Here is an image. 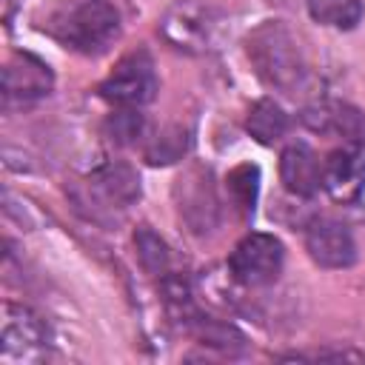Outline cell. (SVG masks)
<instances>
[{"label":"cell","instance_id":"cell-9","mask_svg":"<svg viewBox=\"0 0 365 365\" xmlns=\"http://www.w3.org/2000/svg\"><path fill=\"white\" fill-rule=\"evenodd\" d=\"M305 251L319 268H351L356 262V242L354 234L334 220H314L305 228Z\"/></svg>","mask_w":365,"mask_h":365},{"label":"cell","instance_id":"cell-17","mask_svg":"<svg viewBox=\"0 0 365 365\" xmlns=\"http://www.w3.org/2000/svg\"><path fill=\"white\" fill-rule=\"evenodd\" d=\"M188 145H191L188 128H182V125H168V128H163L157 137H151V143H148V148H145V160H148L151 165H171V163H177V160L185 157Z\"/></svg>","mask_w":365,"mask_h":365},{"label":"cell","instance_id":"cell-15","mask_svg":"<svg viewBox=\"0 0 365 365\" xmlns=\"http://www.w3.org/2000/svg\"><path fill=\"white\" fill-rule=\"evenodd\" d=\"M225 182H228V197L237 205V211L245 217L254 214L257 194H259V168L254 163H240L237 168L228 171Z\"/></svg>","mask_w":365,"mask_h":365},{"label":"cell","instance_id":"cell-3","mask_svg":"<svg viewBox=\"0 0 365 365\" xmlns=\"http://www.w3.org/2000/svg\"><path fill=\"white\" fill-rule=\"evenodd\" d=\"M225 17L202 0H174L160 17L163 40L182 54H208L220 46Z\"/></svg>","mask_w":365,"mask_h":365},{"label":"cell","instance_id":"cell-12","mask_svg":"<svg viewBox=\"0 0 365 365\" xmlns=\"http://www.w3.org/2000/svg\"><path fill=\"white\" fill-rule=\"evenodd\" d=\"M88 191L106 208H128L140 197V180L125 163H103L91 171Z\"/></svg>","mask_w":365,"mask_h":365},{"label":"cell","instance_id":"cell-19","mask_svg":"<svg viewBox=\"0 0 365 365\" xmlns=\"http://www.w3.org/2000/svg\"><path fill=\"white\" fill-rule=\"evenodd\" d=\"M108 128H111V137H114L117 143H134V140L143 137L145 120H143V114H140L137 108H123V111H117V114L108 120Z\"/></svg>","mask_w":365,"mask_h":365},{"label":"cell","instance_id":"cell-8","mask_svg":"<svg viewBox=\"0 0 365 365\" xmlns=\"http://www.w3.org/2000/svg\"><path fill=\"white\" fill-rule=\"evenodd\" d=\"M322 188L336 202L359 200L365 188V140H345L322 160Z\"/></svg>","mask_w":365,"mask_h":365},{"label":"cell","instance_id":"cell-5","mask_svg":"<svg viewBox=\"0 0 365 365\" xmlns=\"http://www.w3.org/2000/svg\"><path fill=\"white\" fill-rule=\"evenodd\" d=\"M157 71H154V60L148 51H131L125 54L111 74L100 83V94L120 106V108H140L145 103H151L157 97Z\"/></svg>","mask_w":365,"mask_h":365},{"label":"cell","instance_id":"cell-6","mask_svg":"<svg viewBox=\"0 0 365 365\" xmlns=\"http://www.w3.org/2000/svg\"><path fill=\"white\" fill-rule=\"evenodd\" d=\"M174 200H177L180 220L191 234L205 237L220 225V200H217L208 168L202 165L185 168L174 185Z\"/></svg>","mask_w":365,"mask_h":365},{"label":"cell","instance_id":"cell-18","mask_svg":"<svg viewBox=\"0 0 365 365\" xmlns=\"http://www.w3.org/2000/svg\"><path fill=\"white\" fill-rule=\"evenodd\" d=\"M197 322V336L202 339V345H214V348H222V351H234V348H242V334L234 331L231 325L225 322H205V319H194Z\"/></svg>","mask_w":365,"mask_h":365},{"label":"cell","instance_id":"cell-2","mask_svg":"<svg viewBox=\"0 0 365 365\" xmlns=\"http://www.w3.org/2000/svg\"><path fill=\"white\" fill-rule=\"evenodd\" d=\"M245 54L257 77L282 94H297L308 80L305 51L282 20L259 23L245 40Z\"/></svg>","mask_w":365,"mask_h":365},{"label":"cell","instance_id":"cell-4","mask_svg":"<svg viewBox=\"0 0 365 365\" xmlns=\"http://www.w3.org/2000/svg\"><path fill=\"white\" fill-rule=\"evenodd\" d=\"M285 265V245L279 237L265 234V231H251L245 234L231 257H228V274L245 288H262L271 285Z\"/></svg>","mask_w":365,"mask_h":365},{"label":"cell","instance_id":"cell-7","mask_svg":"<svg viewBox=\"0 0 365 365\" xmlns=\"http://www.w3.org/2000/svg\"><path fill=\"white\" fill-rule=\"evenodd\" d=\"M46 322L26 305L3 302L0 314V356L3 362H37L46 354Z\"/></svg>","mask_w":365,"mask_h":365},{"label":"cell","instance_id":"cell-14","mask_svg":"<svg viewBox=\"0 0 365 365\" xmlns=\"http://www.w3.org/2000/svg\"><path fill=\"white\" fill-rule=\"evenodd\" d=\"M305 6L317 23L339 31H351L362 20V0H305Z\"/></svg>","mask_w":365,"mask_h":365},{"label":"cell","instance_id":"cell-10","mask_svg":"<svg viewBox=\"0 0 365 365\" xmlns=\"http://www.w3.org/2000/svg\"><path fill=\"white\" fill-rule=\"evenodd\" d=\"M279 180L294 197H314L322 188V163L302 140L288 143L279 154Z\"/></svg>","mask_w":365,"mask_h":365},{"label":"cell","instance_id":"cell-1","mask_svg":"<svg viewBox=\"0 0 365 365\" xmlns=\"http://www.w3.org/2000/svg\"><path fill=\"white\" fill-rule=\"evenodd\" d=\"M37 29L68 51L97 57L120 37V14L108 0H51L37 11Z\"/></svg>","mask_w":365,"mask_h":365},{"label":"cell","instance_id":"cell-13","mask_svg":"<svg viewBox=\"0 0 365 365\" xmlns=\"http://www.w3.org/2000/svg\"><path fill=\"white\" fill-rule=\"evenodd\" d=\"M288 125H291V120H288L285 108H282L279 103H274L271 97L257 100V103L248 108V117H245V131H248L257 143H262V145L279 143V140L288 134Z\"/></svg>","mask_w":365,"mask_h":365},{"label":"cell","instance_id":"cell-11","mask_svg":"<svg viewBox=\"0 0 365 365\" xmlns=\"http://www.w3.org/2000/svg\"><path fill=\"white\" fill-rule=\"evenodd\" d=\"M51 71L46 63L23 54L3 68V97L6 103H31L51 91Z\"/></svg>","mask_w":365,"mask_h":365},{"label":"cell","instance_id":"cell-16","mask_svg":"<svg viewBox=\"0 0 365 365\" xmlns=\"http://www.w3.org/2000/svg\"><path fill=\"white\" fill-rule=\"evenodd\" d=\"M134 245H137V257H140V265L154 274V277H165L168 268H171V248L168 242L151 231L148 225H140L137 234H134Z\"/></svg>","mask_w":365,"mask_h":365}]
</instances>
